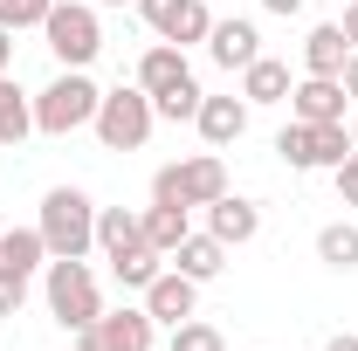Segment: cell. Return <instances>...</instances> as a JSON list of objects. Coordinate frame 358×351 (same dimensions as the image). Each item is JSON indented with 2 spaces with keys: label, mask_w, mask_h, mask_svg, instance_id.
Masks as SVG:
<instances>
[{
  "label": "cell",
  "mask_w": 358,
  "mask_h": 351,
  "mask_svg": "<svg viewBox=\"0 0 358 351\" xmlns=\"http://www.w3.org/2000/svg\"><path fill=\"white\" fill-rule=\"evenodd\" d=\"M42 241H48V255H90L96 248V200H90L83 186H55L42 200Z\"/></svg>",
  "instance_id": "obj_1"
},
{
  "label": "cell",
  "mask_w": 358,
  "mask_h": 351,
  "mask_svg": "<svg viewBox=\"0 0 358 351\" xmlns=\"http://www.w3.org/2000/svg\"><path fill=\"white\" fill-rule=\"evenodd\" d=\"M48 310H55V324L62 331H90L96 317H103V296H96V275H90L83 255H48Z\"/></svg>",
  "instance_id": "obj_2"
},
{
  "label": "cell",
  "mask_w": 358,
  "mask_h": 351,
  "mask_svg": "<svg viewBox=\"0 0 358 351\" xmlns=\"http://www.w3.org/2000/svg\"><path fill=\"white\" fill-rule=\"evenodd\" d=\"M96 103H103V89L90 83L83 69H62V76L35 96V131H48V138L83 131V124H96Z\"/></svg>",
  "instance_id": "obj_3"
},
{
  "label": "cell",
  "mask_w": 358,
  "mask_h": 351,
  "mask_svg": "<svg viewBox=\"0 0 358 351\" xmlns=\"http://www.w3.org/2000/svg\"><path fill=\"white\" fill-rule=\"evenodd\" d=\"M275 152L289 159V173H331V166L352 159V124H303V117H289L275 131Z\"/></svg>",
  "instance_id": "obj_4"
},
{
  "label": "cell",
  "mask_w": 358,
  "mask_h": 351,
  "mask_svg": "<svg viewBox=\"0 0 358 351\" xmlns=\"http://www.w3.org/2000/svg\"><path fill=\"white\" fill-rule=\"evenodd\" d=\"M152 124H159V110H152V96L145 89H110L103 103H96V124L90 131L103 138V152H138L145 138H152Z\"/></svg>",
  "instance_id": "obj_5"
},
{
  "label": "cell",
  "mask_w": 358,
  "mask_h": 351,
  "mask_svg": "<svg viewBox=\"0 0 358 351\" xmlns=\"http://www.w3.org/2000/svg\"><path fill=\"white\" fill-rule=\"evenodd\" d=\"M48 48H55V62L62 69H90L96 62V48H103V28H96V7H83V0H55L42 21Z\"/></svg>",
  "instance_id": "obj_6"
},
{
  "label": "cell",
  "mask_w": 358,
  "mask_h": 351,
  "mask_svg": "<svg viewBox=\"0 0 358 351\" xmlns=\"http://www.w3.org/2000/svg\"><path fill=\"white\" fill-rule=\"evenodd\" d=\"M221 193H227V166L214 152H193L179 166H159V179H152V200H173V207H214Z\"/></svg>",
  "instance_id": "obj_7"
},
{
  "label": "cell",
  "mask_w": 358,
  "mask_h": 351,
  "mask_svg": "<svg viewBox=\"0 0 358 351\" xmlns=\"http://www.w3.org/2000/svg\"><path fill=\"white\" fill-rule=\"evenodd\" d=\"M152 310H103L90 331H76V351H152Z\"/></svg>",
  "instance_id": "obj_8"
},
{
  "label": "cell",
  "mask_w": 358,
  "mask_h": 351,
  "mask_svg": "<svg viewBox=\"0 0 358 351\" xmlns=\"http://www.w3.org/2000/svg\"><path fill=\"white\" fill-rule=\"evenodd\" d=\"M138 14L152 21V35L173 48H193L214 35V14H207V0H138Z\"/></svg>",
  "instance_id": "obj_9"
},
{
  "label": "cell",
  "mask_w": 358,
  "mask_h": 351,
  "mask_svg": "<svg viewBox=\"0 0 358 351\" xmlns=\"http://www.w3.org/2000/svg\"><path fill=\"white\" fill-rule=\"evenodd\" d=\"M345 76H303V83H289V110L303 117V124H345Z\"/></svg>",
  "instance_id": "obj_10"
},
{
  "label": "cell",
  "mask_w": 358,
  "mask_h": 351,
  "mask_svg": "<svg viewBox=\"0 0 358 351\" xmlns=\"http://www.w3.org/2000/svg\"><path fill=\"white\" fill-rule=\"evenodd\" d=\"M207 234L227 241V248H241V241H255V234H262V207H255V200H241V193H221V200L207 207Z\"/></svg>",
  "instance_id": "obj_11"
},
{
  "label": "cell",
  "mask_w": 358,
  "mask_h": 351,
  "mask_svg": "<svg viewBox=\"0 0 358 351\" xmlns=\"http://www.w3.org/2000/svg\"><path fill=\"white\" fill-rule=\"evenodd\" d=\"M200 303V282L193 275H179V268H159V282L145 289V310H152V324H186Z\"/></svg>",
  "instance_id": "obj_12"
},
{
  "label": "cell",
  "mask_w": 358,
  "mask_h": 351,
  "mask_svg": "<svg viewBox=\"0 0 358 351\" xmlns=\"http://www.w3.org/2000/svg\"><path fill=\"white\" fill-rule=\"evenodd\" d=\"M193 124H200V138L221 152V145H234V138L248 131V96H200Z\"/></svg>",
  "instance_id": "obj_13"
},
{
  "label": "cell",
  "mask_w": 358,
  "mask_h": 351,
  "mask_svg": "<svg viewBox=\"0 0 358 351\" xmlns=\"http://www.w3.org/2000/svg\"><path fill=\"white\" fill-rule=\"evenodd\" d=\"M179 83H193L186 48L159 42V48H145V55H138V89H145V96H166V89H179Z\"/></svg>",
  "instance_id": "obj_14"
},
{
  "label": "cell",
  "mask_w": 358,
  "mask_h": 351,
  "mask_svg": "<svg viewBox=\"0 0 358 351\" xmlns=\"http://www.w3.org/2000/svg\"><path fill=\"white\" fill-rule=\"evenodd\" d=\"M207 55H214L221 69H248V62L262 55V35H255V21H214V35H207Z\"/></svg>",
  "instance_id": "obj_15"
},
{
  "label": "cell",
  "mask_w": 358,
  "mask_h": 351,
  "mask_svg": "<svg viewBox=\"0 0 358 351\" xmlns=\"http://www.w3.org/2000/svg\"><path fill=\"white\" fill-rule=\"evenodd\" d=\"M345 62H352V42H345V28H338V21L310 28V42H303V76H345Z\"/></svg>",
  "instance_id": "obj_16"
},
{
  "label": "cell",
  "mask_w": 358,
  "mask_h": 351,
  "mask_svg": "<svg viewBox=\"0 0 358 351\" xmlns=\"http://www.w3.org/2000/svg\"><path fill=\"white\" fill-rule=\"evenodd\" d=\"M241 96H248V110H255V103H289V62L255 55V62L241 69Z\"/></svg>",
  "instance_id": "obj_17"
},
{
  "label": "cell",
  "mask_w": 358,
  "mask_h": 351,
  "mask_svg": "<svg viewBox=\"0 0 358 351\" xmlns=\"http://www.w3.org/2000/svg\"><path fill=\"white\" fill-rule=\"evenodd\" d=\"M173 268L193 275V282H214V275L227 268V241H214V234H186V241L173 248Z\"/></svg>",
  "instance_id": "obj_18"
},
{
  "label": "cell",
  "mask_w": 358,
  "mask_h": 351,
  "mask_svg": "<svg viewBox=\"0 0 358 351\" xmlns=\"http://www.w3.org/2000/svg\"><path fill=\"white\" fill-rule=\"evenodd\" d=\"M186 234H193V207H173V200H152V207H145V241H152L159 255H173Z\"/></svg>",
  "instance_id": "obj_19"
},
{
  "label": "cell",
  "mask_w": 358,
  "mask_h": 351,
  "mask_svg": "<svg viewBox=\"0 0 358 351\" xmlns=\"http://www.w3.org/2000/svg\"><path fill=\"white\" fill-rule=\"evenodd\" d=\"M138 241H145V214H131V207H96V248L103 255H124Z\"/></svg>",
  "instance_id": "obj_20"
},
{
  "label": "cell",
  "mask_w": 358,
  "mask_h": 351,
  "mask_svg": "<svg viewBox=\"0 0 358 351\" xmlns=\"http://www.w3.org/2000/svg\"><path fill=\"white\" fill-rule=\"evenodd\" d=\"M0 268H21V275L48 268V241H42V227H7V234H0Z\"/></svg>",
  "instance_id": "obj_21"
},
{
  "label": "cell",
  "mask_w": 358,
  "mask_h": 351,
  "mask_svg": "<svg viewBox=\"0 0 358 351\" xmlns=\"http://www.w3.org/2000/svg\"><path fill=\"white\" fill-rule=\"evenodd\" d=\"M35 131V96H21L14 76H0V145H21Z\"/></svg>",
  "instance_id": "obj_22"
},
{
  "label": "cell",
  "mask_w": 358,
  "mask_h": 351,
  "mask_svg": "<svg viewBox=\"0 0 358 351\" xmlns=\"http://www.w3.org/2000/svg\"><path fill=\"white\" fill-rule=\"evenodd\" d=\"M159 268H166V255H159L152 241H138V248H124V255H110V275H117L124 289H152Z\"/></svg>",
  "instance_id": "obj_23"
},
{
  "label": "cell",
  "mask_w": 358,
  "mask_h": 351,
  "mask_svg": "<svg viewBox=\"0 0 358 351\" xmlns=\"http://www.w3.org/2000/svg\"><path fill=\"white\" fill-rule=\"evenodd\" d=\"M317 262H331V268H358V227H352V220H331V227L317 234Z\"/></svg>",
  "instance_id": "obj_24"
},
{
  "label": "cell",
  "mask_w": 358,
  "mask_h": 351,
  "mask_svg": "<svg viewBox=\"0 0 358 351\" xmlns=\"http://www.w3.org/2000/svg\"><path fill=\"white\" fill-rule=\"evenodd\" d=\"M173 351H227V338L214 331V324L186 317V324H173Z\"/></svg>",
  "instance_id": "obj_25"
},
{
  "label": "cell",
  "mask_w": 358,
  "mask_h": 351,
  "mask_svg": "<svg viewBox=\"0 0 358 351\" xmlns=\"http://www.w3.org/2000/svg\"><path fill=\"white\" fill-rule=\"evenodd\" d=\"M200 96H207L200 83H179V89H166V96H152V110H159V117H173V124H186V117L200 110Z\"/></svg>",
  "instance_id": "obj_26"
},
{
  "label": "cell",
  "mask_w": 358,
  "mask_h": 351,
  "mask_svg": "<svg viewBox=\"0 0 358 351\" xmlns=\"http://www.w3.org/2000/svg\"><path fill=\"white\" fill-rule=\"evenodd\" d=\"M48 7H55V0H0V28H14V35H21V28H42Z\"/></svg>",
  "instance_id": "obj_27"
},
{
  "label": "cell",
  "mask_w": 358,
  "mask_h": 351,
  "mask_svg": "<svg viewBox=\"0 0 358 351\" xmlns=\"http://www.w3.org/2000/svg\"><path fill=\"white\" fill-rule=\"evenodd\" d=\"M21 303H28V275L21 268H0V317H14Z\"/></svg>",
  "instance_id": "obj_28"
},
{
  "label": "cell",
  "mask_w": 358,
  "mask_h": 351,
  "mask_svg": "<svg viewBox=\"0 0 358 351\" xmlns=\"http://www.w3.org/2000/svg\"><path fill=\"white\" fill-rule=\"evenodd\" d=\"M331 179H338V200L358 207V145H352V159H345V166H331Z\"/></svg>",
  "instance_id": "obj_29"
},
{
  "label": "cell",
  "mask_w": 358,
  "mask_h": 351,
  "mask_svg": "<svg viewBox=\"0 0 358 351\" xmlns=\"http://www.w3.org/2000/svg\"><path fill=\"white\" fill-rule=\"evenodd\" d=\"M14 69V28H0V76Z\"/></svg>",
  "instance_id": "obj_30"
},
{
  "label": "cell",
  "mask_w": 358,
  "mask_h": 351,
  "mask_svg": "<svg viewBox=\"0 0 358 351\" xmlns=\"http://www.w3.org/2000/svg\"><path fill=\"white\" fill-rule=\"evenodd\" d=\"M338 28H345V42H352V55H358V0H352V14H345Z\"/></svg>",
  "instance_id": "obj_31"
},
{
  "label": "cell",
  "mask_w": 358,
  "mask_h": 351,
  "mask_svg": "<svg viewBox=\"0 0 358 351\" xmlns=\"http://www.w3.org/2000/svg\"><path fill=\"white\" fill-rule=\"evenodd\" d=\"M345 96H352V103H358V55H352V62H345Z\"/></svg>",
  "instance_id": "obj_32"
},
{
  "label": "cell",
  "mask_w": 358,
  "mask_h": 351,
  "mask_svg": "<svg viewBox=\"0 0 358 351\" xmlns=\"http://www.w3.org/2000/svg\"><path fill=\"white\" fill-rule=\"evenodd\" d=\"M324 351H358V338H352V331H338V338H331Z\"/></svg>",
  "instance_id": "obj_33"
},
{
  "label": "cell",
  "mask_w": 358,
  "mask_h": 351,
  "mask_svg": "<svg viewBox=\"0 0 358 351\" xmlns=\"http://www.w3.org/2000/svg\"><path fill=\"white\" fill-rule=\"evenodd\" d=\"M268 14H296V7H303V0H262Z\"/></svg>",
  "instance_id": "obj_34"
},
{
  "label": "cell",
  "mask_w": 358,
  "mask_h": 351,
  "mask_svg": "<svg viewBox=\"0 0 358 351\" xmlns=\"http://www.w3.org/2000/svg\"><path fill=\"white\" fill-rule=\"evenodd\" d=\"M90 7H124V0H90Z\"/></svg>",
  "instance_id": "obj_35"
},
{
  "label": "cell",
  "mask_w": 358,
  "mask_h": 351,
  "mask_svg": "<svg viewBox=\"0 0 358 351\" xmlns=\"http://www.w3.org/2000/svg\"><path fill=\"white\" fill-rule=\"evenodd\" d=\"M352 145H358V110H352Z\"/></svg>",
  "instance_id": "obj_36"
}]
</instances>
